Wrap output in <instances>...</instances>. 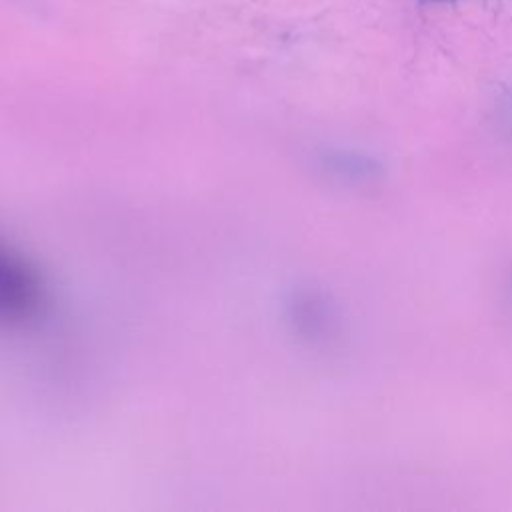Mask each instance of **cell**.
I'll list each match as a JSON object with an SVG mask.
<instances>
[{
	"label": "cell",
	"instance_id": "cell-1",
	"mask_svg": "<svg viewBox=\"0 0 512 512\" xmlns=\"http://www.w3.org/2000/svg\"><path fill=\"white\" fill-rule=\"evenodd\" d=\"M44 290L36 270L0 240V326H18L38 316Z\"/></svg>",
	"mask_w": 512,
	"mask_h": 512
}]
</instances>
